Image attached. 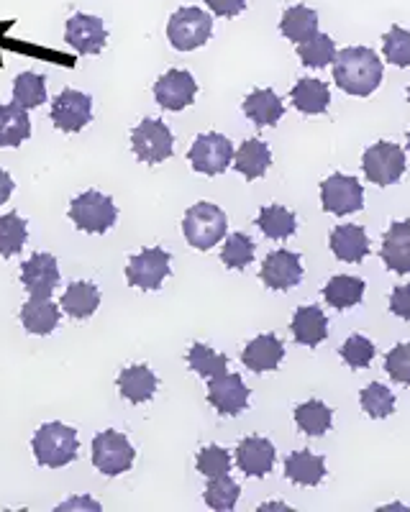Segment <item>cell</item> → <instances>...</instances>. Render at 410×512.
Instances as JSON below:
<instances>
[{"label":"cell","mask_w":410,"mask_h":512,"mask_svg":"<svg viewBox=\"0 0 410 512\" xmlns=\"http://www.w3.org/2000/svg\"><path fill=\"white\" fill-rule=\"evenodd\" d=\"M339 354H341V359H344L352 369H364V367H369V361L375 359L377 349H375V344L369 341V338L354 333V336L346 338L344 346L339 349Z\"/></svg>","instance_id":"cell-44"},{"label":"cell","mask_w":410,"mask_h":512,"mask_svg":"<svg viewBox=\"0 0 410 512\" xmlns=\"http://www.w3.org/2000/svg\"><path fill=\"white\" fill-rule=\"evenodd\" d=\"M234 159V146L221 134H200L188 152V162L195 172L208 177L223 175Z\"/></svg>","instance_id":"cell-9"},{"label":"cell","mask_w":410,"mask_h":512,"mask_svg":"<svg viewBox=\"0 0 410 512\" xmlns=\"http://www.w3.org/2000/svg\"><path fill=\"white\" fill-rule=\"evenodd\" d=\"M172 144H175V136H172L170 126L157 118H144L131 131V149H134L136 159L144 164H159L170 159L175 152Z\"/></svg>","instance_id":"cell-6"},{"label":"cell","mask_w":410,"mask_h":512,"mask_svg":"<svg viewBox=\"0 0 410 512\" xmlns=\"http://www.w3.org/2000/svg\"><path fill=\"white\" fill-rule=\"evenodd\" d=\"M188 364L190 369H195V372L205 379L221 377V374H226V369H229V359H226V356L208 349V346L203 344H193V349H190L188 354Z\"/></svg>","instance_id":"cell-40"},{"label":"cell","mask_w":410,"mask_h":512,"mask_svg":"<svg viewBox=\"0 0 410 512\" xmlns=\"http://www.w3.org/2000/svg\"><path fill=\"white\" fill-rule=\"evenodd\" d=\"M362 169L372 185H395L405 175V152L398 144L377 141L362 157Z\"/></svg>","instance_id":"cell-8"},{"label":"cell","mask_w":410,"mask_h":512,"mask_svg":"<svg viewBox=\"0 0 410 512\" xmlns=\"http://www.w3.org/2000/svg\"><path fill=\"white\" fill-rule=\"evenodd\" d=\"M334 80L344 93L367 98L382 82V62L369 47H346L336 52Z\"/></svg>","instance_id":"cell-1"},{"label":"cell","mask_w":410,"mask_h":512,"mask_svg":"<svg viewBox=\"0 0 410 512\" xmlns=\"http://www.w3.org/2000/svg\"><path fill=\"white\" fill-rule=\"evenodd\" d=\"M226 228H229V218L218 205L213 203H198L185 213V221H182V233L193 249L208 251L218 244V241L226 236Z\"/></svg>","instance_id":"cell-3"},{"label":"cell","mask_w":410,"mask_h":512,"mask_svg":"<svg viewBox=\"0 0 410 512\" xmlns=\"http://www.w3.org/2000/svg\"><path fill=\"white\" fill-rule=\"evenodd\" d=\"M13 177L8 175L6 169H0V205L3 203H8V198H11L13 195Z\"/></svg>","instance_id":"cell-48"},{"label":"cell","mask_w":410,"mask_h":512,"mask_svg":"<svg viewBox=\"0 0 410 512\" xmlns=\"http://www.w3.org/2000/svg\"><path fill=\"white\" fill-rule=\"evenodd\" d=\"M408 100H410V88H408Z\"/></svg>","instance_id":"cell-51"},{"label":"cell","mask_w":410,"mask_h":512,"mask_svg":"<svg viewBox=\"0 0 410 512\" xmlns=\"http://www.w3.org/2000/svg\"><path fill=\"white\" fill-rule=\"evenodd\" d=\"M382 52L385 59L395 67H410V31L403 26H393L382 36Z\"/></svg>","instance_id":"cell-42"},{"label":"cell","mask_w":410,"mask_h":512,"mask_svg":"<svg viewBox=\"0 0 410 512\" xmlns=\"http://www.w3.org/2000/svg\"><path fill=\"white\" fill-rule=\"evenodd\" d=\"M239 495H241V487L229 477V474H226V477L208 479L203 500L205 505L213 507V510L226 512V510H234L236 502H239Z\"/></svg>","instance_id":"cell-37"},{"label":"cell","mask_w":410,"mask_h":512,"mask_svg":"<svg viewBox=\"0 0 410 512\" xmlns=\"http://www.w3.org/2000/svg\"><path fill=\"white\" fill-rule=\"evenodd\" d=\"M328 244L339 262L359 264L369 254V239L362 226H336Z\"/></svg>","instance_id":"cell-22"},{"label":"cell","mask_w":410,"mask_h":512,"mask_svg":"<svg viewBox=\"0 0 410 512\" xmlns=\"http://www.w3.org/2000/svg\"><path fill=\"white\" fill-rule=\"evenodd\" d=\"M213 21L203 8H177L167 24V39L177 52H193L211 39Z\"/></svg>","instance_id":"cell-4"},{"label":"cell","mask_w":410,"mask_h":512,"mask_svg":"<svg viewBox=\"0 0 410 512\" xmlns=\"http://www.w3.org/2000/svg\"><path fill=\"white\" fill-rule=\"evenodd\" d=\"M118 208L113 198L98 190H88L77 195L70 203V221L85 233H106L108 228L116 226Z\"/></svg>","instance_id":"cell-5"},{"label":"cell","mask_w":410,"mask_h":512,"mask_svg":"<svg viewBox=\"0 0 410 512\" xmlns=\"http://www.w3.org/2000/svg\"><path fill=\"white\" fill-rule=\"evenodd\" d=\"M321 203L326 213H334V216H349V213H357L364 205V190L359 185L357 177L346 175H331L328 180H323L321 185Z\"/></svg>","instance_id":"cell-12"},{"label":"cell","mask_w":410,"mask_h":512,"mask_svg":"<svg viewBox=\"0 0 410 512\" xmlns=\"http://www.w3.org/2000/svg\"><path fill=\"white\" fill-rule=\"evenodd\" d=\"M298 57L305 67H316V70H321V67H326L328 62H334L336 59L334 39L328 34H316L313 39L298 44Z\"/></svg>","instance_id":"cell-39"},{"label":"cell","mask_w":410,"mask_h":512,"mask_svg":"<svg viewBox=\"0 0 410 512\" xmlns=\"http://www.w3.org/2000/svg\"><path fill=\"white\" fill-rule=\"evenodd\" d=\"M408 149H410V131H408Z\"/></svg>","instance_id":"cell-50"},{"label":"cell","mask_w":410,"mask_h":512,"mask_svg":"<svg viewBox=\"0 0 410 512\" xmlns=\"http://www.w3.org/2000/svg\"><path fill=\"white\" fill-rule=\"evenodd\" d=\"M31 448H34L36 464L47 466V469H62L77 459L80 441H77V431L70 425L44 423L34 433Z\"/></svg>","instance_id":"cell-2"},{"label":"cell","mask_w":410,"mask_h":512,"mask_svg":"<svg viewBox=\"0 0 410 512\" xmlns=\"http://www.w3.org/2000/svg\"><path fill=\"white\" fill-rule=\"evenodd\" d=\"M359 400H362V410L369 418L382 420L390 418V415L395 413V395L380 382L367 384L362 390V395H359Z\"/></svg>","instance_id":"cell-38"},{"label":"cell","mask_w":410,"mask_h":512,"mask_svg":"<svg viewBox=\"0 0 410 512\" xmlns=\"http://www.w3.org/2000/svg\"><path fill=\"white\" fill-rule=\"evenodd\" d=\"M93 121V98L80 90H62L52 103V123L65 131V134H77Z\"/></svg>","instance_id":"cell-11"},{"label":"cell","mask_w":410,"mask_h":512,"mask_svg":"<svg viewBox=\"0 0 410 512\" xmlns=\"http://www.w3.org/2000/svg\"><path fill=\"white\" fill-rule=\"evenodd\" d=\"M328 336V320L321 308L316 305H303L295 310L293 318V338L303 346H318L323 344Z\"/></svg>","instance_id":"cell-25"},{"label":"cell","mask_w":410,"mask_h":512,"mask_svg":"<svg viewBox=\"0 0 410 512\" xmlns=\"http://www.w3.org/2000/svg\"><path fill=\"white\" fill-rule=\"evenodd\" d=\"M65 41L75 49L82 57H95V54L103 52L108 41L106 24L100 21L98 16H88V13H75V16L67 21L65 29Z\"/></svg>","instance_id":"cell-13"},{"label":"cell","mask_w":410,"mask_h":512,"mask_svg":"<svg viewBox=\"0 0 410 512\" xmlns=\"http://www.w3.org/2000/svg\"><path fill=\"white\" fill-rule=\"evenodd\" d=\"M100 305V290L93 282H72L65 290L62 300H59V308L65 310L70 318L85 320L98 310Z\"/></svg>","instance_id":"cell-28"},{"label":"cell","mask_w":410,"mask_h":512,"mask_svg":"<svg viewBox=\"0 0 410 512\" xmlns=\"http://www.w3.org/2000/svg\"><path fill=\"white\" fill-rule=\"evenodd\" d=\"M272 164L270 146L264 144L262 139H249L239 146V152L234 154V167L236 172L246 177V180H259L267 175V169Z\"/></svg>","instance_id":"cell-26"},{"label":"cell","mask_w":410,"mask_h":512,"mask_svg":"<svg viewBox=\"0 0 410 512\" xmlns=\"http://www.w3.org/2000/svg\"><path fill=\"white\" fill-rule=\"evenodd\" d=\"M285 477L300 487H316L326 477V461L311 451H295L285 459Z\"/></svg>","instance_id":"cell-24"},{"label":"cell","mask_w":410,"mask_h":512,"mask_svg":"<svg viewBox=\"0 0 410 512\" xmlns=\"http://www.w3.org/2000/svg\"><path fill=\"white\" fill-rule=\"evenodd\" d=\"M257 226L262 228V233L272 241H282L287 236H293L298 221H295V213H290L282 205H264L257 216Z\"/></svg>","instance_id":"cell-33"},{"label":"cell","mask_w":410,"mask_h":512,"mask_svg":"<svg viewBox=\"0 0 410 512\" xmlns=\"http://www.w3.org/2000/svg\"><path fill=\"white\" fill-rule=\"evenodd\" d=\"M26 239H29V228H26L24 218L18 216V213L0 216V256L11 259V256L21 254Z\"/></svg>","instance_id":"cell-36"},{"label":"cell","mask_w":410,"mask_h":512,"mask_svg":"<svg viewBox=\"0 0 410 512\" xmlns=\"http://www.w3.org/2000/svg\"><path fill=\"white\" fill-rule=\"evenodd\" d=\"M244 113L257 126H275L282 113H285V105H282L280 95L275 90H254V93L246 95Z\"/></svg>","instance_id":"cell-29"},{"label":"cell","mask_w":410,"mask_h":512,"mask_svg":"<svg viewBox=\"0 0 410 512\" xmlns=\"http://www.w3.org/2000/svg\"><path fill=\"white\" fill-rule=\"evenodd\" d=\"M157 384V374L147 364H136L118 374V390H121L123 400H129L131 405H144L152 400Z\"/></svg>","instance_id":"cell-21"},{"label":"cell","mask_w":410,"mask_h":512,"mask_svg":"<svg viewBox=\"0 0 410 512\" xmlns=\"http://www.w3.org/2000/svg\"><path fill=\"white\" fill-rule=\"evenodd\" d=\"M254 259V241L246 233H231L221 251V262L229 269L249 267Z\"/></svg>","instance_id":"cell-41"},{"label":"cell","mask_w":410,"mask_h":512,"mask_svg":"<svg viewBox=\"0 0 410 512\" xmlns=\"http://www.w3.org/2000/svg\"><path fill=\"white\" fill-rule=\"evenodd\" d=\"M208 402L221 415H239L249 405V390L239 374H221L208 379Z\"/></svg>","instance_id":"cell-17"},{"label":"cell","mask_w":410,"mask_h":512,"mask_svg":"<svg viewBox=\"0 0 410 512\" xmlns=\"http://www.w3.org/2000/svg\"><path fill=\"white\" fill-rule=\"evenodd\" d=\"M295 423L305 436H323L334 423V413L328 410L326 402L308 400L295 408Z\"/></svg>","instance_id":"cell-34"},{"label":"cell","mask_w":410,"mask_h":512,"mask_svg":"<svg viewBox=\"0 0 410 512\" xmlns=\"http://www.w3.org/2000/svg\"><path fill=\"white\" fill-rule=\"evenodd\" d=\"M382 262L395 274H410V221L393 223L382 236Z\"/></svg>","instance_id":"cell-19"},{"label":"cell","mask_w":410,"mask_h":512,"mask_svg":"<svg viewBox=\"0 0 410 512\" xmlns=\"http://www.w3.org/2000/svg\"><path fill=\"white\" fill-rule=\"evenodd\" d=\"M195 93H198V82L188 70L164 72L154 82V98H157L164 111H185L195 100Z\"/></svg>","instance_id":"cell-14"},{"label":"cell","mask_w":410,"mask_h":512,"mask_svg":"<svg viewBox=\"0 0 410 512\" xmlns=\"http://www.w3.org/2000/svg\"><path fill=\"white\" fill-rule=\"evenodd\" d=\"M31 136V118L16 103L0 105V146H21Z\"/></svg>","instance_id":"cell-30"},{"label":"cell","mask_w":410,"mask_h":512,"mask_svg":"<svg viewBox=\"0 0 410 512\" xmlns=\"http://www.w3.org/2000/svg\"><path fill=\"white\" fill-rule=\"evenodd\" d=\"M323 297L326 303L336 310L354 308V305L362 303L364 297V280L359 277H349V274H336L323 287Z\"/></svg>","instance_id":"cell-31"},{"label":"cell","mask_w":410,"mask_h":512,"mask_svg":"<svg viewBox=\"0 0 410 512\" xmlns=\"http://www.w3.org/2000/svg\"><path fill=\"white\" fill-rule=\"evenodd\" d=\"M70 507H93V510H100L98 502L85 500V497H82V500H70V502H65V505H59V510H70Z\"/></svg>","instance_id":"cell-49"},{"label":"cell","mask_w":410,"mask_h":512,"mask_svg":"<svg viewBox=\"0 0 410 512\" xmlns=\"http://www.w3.org/2000/svg\"><path fill=\"white\" fill-rule=\"evenodd\" d=\"M282 356H285V346H282L280 338L275 333H262V336H257L254 341L246 344L241 361H244L246 369L262 374L280 367Z\"/></svg>","instance_id":"cell-20"},{"label":"cell","mask_w":410,"mask_h":512,"mask_svg":"<svg viewBox=\"0 0 410 512\" xmlns=\"http://www.w3.org/2000/svg\"><path fill=\"white\" fill-rule=\"evenodd\" d=\"M198 472L208 479H216V477H226L231 472V456L226 448L221 446H205L200 448L198 454Z\"/></svg>","instance_id":"cell-43"},{"label":"cell","mask_w":410,"mask_h":512,"mask_svg":"<svg viewBox=\"0 0 410 512\" xmlns=\"http://www.w3.org/2000/svg\"><path fill=\"white\" fill-rule=\"evenodd\" d=\"M136 451L129 438L118 431H100L93 438V464L106 477H118L134 466Z\"/></svg>","instance_id":"cell-7"},{"label":"cell","mask_w":410,"mask_h":512,"mask_svg":"<svg viewBox=\"0 0 410 512\" xmlns=\"http://www.w3.org/2000/svg\"><path fill=\"white\" fill-rule=\"evenodd\" d=\"M13 103L26 108V111L47 103V80L36 72H21L13 82Z\"/></svg>","instance_id":"cell-35"},{"label":"cell","mask_w":410,"mask_h":512,"mask_svg":"<svg viewBox=\"0 0 410 512\" xmlns=\"http://www.w3.org/2000/svg\"><path fill=\"white\" fill-rule=\"evenodd\" d=\"M390 310H393L398 318L410 320V285H398L390 295Z\"/></svg>","instance_id":"cell-46"},{"label":"cell","mask_w":410,"mask_h":512,"mask_svg":"<svg viewBox=\"0 0 410 512\" xmlns=\"http://www.w3.org/2000/svg\"><path fill=\"white\" fill-rule=\"evenodd\" d=\"M385 372L398 384H410V344H398L385 356Z\"/></svg>","instance_id":"cell-45"},{"label":"cell","mask_w":410,"mask_h":512,"mask_svg":"<svg viewBox=\"0 0 410 512\" xmlns=\"http://www.w3.org/2000/svg\"><path fill=\"white\" fill-rule=\"evenodd\" d=\"M259 280L270 290H290V287L298 285L303 280V264H300V256L295 251L277 249L272 254H267V259L262 262L259 269Z\"/></svg>","instance_id":"cell-15"},{"label":"cell","mask_w":410,"mask_h":512,"mask_svg":"<svg viewBox=\"0 0 410 512\" xmlns=\"http://www.w3.org/2000/svg\"><path fill=\"white\" fill-rule=\"evenodd\" d=\"M170 254L159 246L152 249L139 251L136 256L129 259V267H126V280L131 287H139V290H159L162 282L170 277Z\"/></svg>","instance_id":"cell-10"},{"label":"cell","mask_w":410,"mask_h":512,"mask_svg":"<svg viewBox=\"0 0 410 512\" xmlns=\"http://www.w3.org/2000/svg\"><path fill=\"white\" fill-rule=\"evenodd\" d=\"M293 105L305 116H318V113L328 111V103H331V93H328V85L321 80H313V77H303V80L295 82L293 93Z\"/></svg>","instance_id":"cell-27"},{"label":"cell","mask_w":410,"mask_h":512,"mask_svg":"<svg viewBox=\"0 0 410 512\" xmlns=\"http://www.w3.org/2000/svg\"><path fill=\"white\" fill-rule=\"evenodd\" d=\"M205 3L221 18H234L246 8V0H205Z\"/></svg>","instance_id":"cell-47"},{"label":"cell","mask_w":410,"mask_h":512,"mask_svg":"<svg viewBox=\"0 0 410 512\" xmlns=\"http://www.w3.org/2000/svg\"><path fill=\"white\" fill-rule=\"evenodd\" d=\"M21 285L31 297H52L54 287L59 285L57 259L52 254H44V251L29 256L21 264Z\"/></svg>","instance_id":"cell-16"},{"label":"cell","mask_w":410,"mask_h":512,"mask_svg":"<svg viewBox=\"0 0 410 512\" xmlns=\"http://www.w3.org/2000/svg\"><path fill=\"white\" fill-rule=\"evenodd\" d=\"M236 466L246 477H267L275 466V446L262 436H249L236 446Z\"/></svg>","instance_id":"cell-18"},{"label":"cell","mask_w":410,"mask_h":512,"mask_svg":"<svg viewBox=\"0 0 410 512\" xmlns=\"http://www.w3.org/2000/svg\"><path fill=\"white\" fill-rule=\"evenodd\" d=\"M282 36H287L290 41H303L313 39L318 34V13L308 6H293L282 13L280 21Z\"/></svg>","instance_id":"cell-32"},{"label":"cell","mask_w":410,"mask_h":512,"mask_svg":"<svg viewBox=\"0 0 410 512\" xmlns=\"http://www.w3.org/2000/svg\"><path fill=\"white\" fill-rule=\"evenodd\" d=\"M62 308L52 303V297H29V303L21 308V323L34 336H49L57 328Z\"/></svg>","instance_id":"cell-23"}]
</instances>
